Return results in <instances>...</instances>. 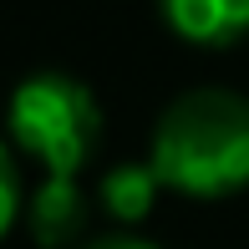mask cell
I'll return each instance as SVG.
<instances>
[{"instance_id": "7a4b0ae2", "label": "cell", "mask_w": 249, "mask_h": 249, "mask_svg": "<svg viewBox=\"0 0 249 249\" xmlns=\"http://www.w3.org/2000/svg\"><path fill=\"white\" fill-rule=\"evenodd\" d=\"M10 148L41 163L46 178H76L102 142V107L92 87L66 71H36L10 92Z\"/></svg>"}, {"instance_id": "52a82bcc", "label": "cell", "mask_w": 249, "mask_h": 249, "mask_svg": "<svg viewBox=\"0 0 249 249\" xmlns=\"http://www.w3.org/2000/svg\"><path fill=\"white\" fill-rule=\"evenodd\" d=\"M82 249H163V244H153V239H142V234H102V239H92V244H82Z\"/></svg>"}, {"instance_id": "8992f818", "label": "cell", "mask_w": 249, "mask_h": 249, "mask_svg": "<svg viewBox=\"0 0 249 249\" xmlns=\"http://www.w3.org/2000/svg\"><path fill=\"white\" fill-rule=\"evenodd\" d=\"M20 209H26V198H20V168H16V148H10V142L0 138V239H5V234L16 229Z\"/></svg>"}, {"instance_id": "277c9868", "label": "cell", "mask_w": 249, "mask_h": 249, "mask_svg": "<svg viewBox=\"0 0 249 249\" xmlns=\"http://www.w3.org/2000/svg\"><path fill=\"white\" fill-rule=\"evenodd\" d=\"M26 229L41 249H71L87 229V198L76 178H41L26 203Z\"/></svg>"}, {"instance_id": "5b68a950", "label": "cell", "mask_w": 249, "mask_h": 249, "mask_svg": "<svg viewBox=\"0 0 249 249\" xmlns=\"http://www.w3.org/2000/svg\"><path fill=\"white\" fill-rule=\"evenodd\" d=\"M158 194H163V183H158L153 163H117V168H107L102 183H97L102 209H107L117 224H127V229L142 224L158 209Z\"/></svg>"}, {"instance_id": "6da1fadb", "label": "cell", "mask_w": 249, "mask_h": 249, "mask_svg": "<svg viewBox=\"0 0 249 249\" xmlns=\"http://www.w3.org/2000/svg\"><path fill=\"white\" fill-rule=\"evenodd\" d=\"M148 163L168 194L234 198L249 188V97L194 87L173 97L153 127Z\"/></svg>"}, {"instance_id": "3957f363", "label": "cell", "mask_w": 249, "mask_h": 249, "mask_svg": "<svg viewBox=\"0 0 249 249\" xmlns=\"http://www.w3.org/2000/svg\"><path fill=\"white\" fill-rule=\"evenodd\" d=\"M168 31L188 46L224 51L249 36V0H158Z\"/></svg>"}]
</instances>
